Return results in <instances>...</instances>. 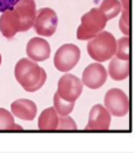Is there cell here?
<instances>
[{
  "label": "cell",
  "instance_id": "1",
  "mask_svg": "<svg viewBox=\"0 0 134 153\" xmlns=\"http://www.w3.org/2000/svg\"><path fill=\"white\" fill-rule=\"evenodd\" d=\"M15 78L27 92H35L45 85L47 75L43 68L35 61L22 58L18 61L14 69Z\"/></svg>",
  "mask_w": 134,
  "mask_h": 153
},
{
  "label": "cell",
  "instance_id": "2",
  "mask_svg": "<svg viewBox=\"0 0 134 153\" xmlns=\"http://www.w3.org/2000/svg\"><path fill=\"white\" fill-rule=\"evenodd\" d=\"M117 40L112 33L102 31L87 43V52L94 61L105 62L110 60L116 52Z\"/></svg>",
  "mask_w": 134,
  "mask_h": 153
},
{
  "label": "cell",
  "instance_id": "3",
  "mask_svg": "<svg viewBox=\"0 0 134 153\" xmlns=\"http://www.w3.org/2000/svg\"><path fill=\"white\" fill-rule=\"evenodd\" d=\"M107 18L99 7H94L81 18L77 30V38L81 41L91 40L101 32L107 24Z\"/></svg>",
  "mask_w": 134,
  "mask_h": 153
},
{
  "label": "cell",
  "instance_id": "4",
  "mask_svg": "<svg viewBox=\"0 0 134 153\" xmlns=\"http://www.w3.org/2000/svg\"><path fill=\"white\" fill-rule=\"evenodd\" d=\"M80 58L81 50L79 47L74 44L67 43L57 50L53 57V65L58 71L67 73L77 65Z\"/></svg>",
  "mask_w": 134,
  "mask_h": 153
},
{
  "label": "cell",
  "instance_id": "5",
  "mask_svg": "<svg viewBox=\"0 0 134 153\" xmlns=\"http://www.w3.org/2000/svg\"><path fill=\"white\" fill-rule=\"evenodd\" d=\"M105 106L114 117H124L129 111V100L125 93L120 89H110L105 96Z\"/></svg>",
  "mask_w": 134,
  "mask_h": 153
},
{
  "label": "cell",
  "instance_id": "6",
  "mask_svg": "<svg viewBox=\"0 0 134 153\" xmlns=\"http://www.w3.org/2000/svg\"><path fill=\"white\" fill-rule=\"evenodd\" d=\"M58 21L55 11L50 7H43L36 12L33 27L40 36H51L56 32Z\"/></svg>",
  "mask_w": 134,
  "mask_h": 153
},
{
  "label": "cell",
  "instance_id": "7",
  "mask_svg": "<svg viewBox=\"0 0 134 153\" xmlns=\"http://www.w3.org/2000/svg\"><path fill=\"white\" fill-rule=\"evenodd\" d=\"M83 84L79 78L72 74H65L58 82L57 93L60 98L67 102H76L81 96Z\"/></svg>",
  "mask_w": 134,
  "mask_h": 153
},
{
  "label": "cell",
  "instance_id": "8",
  "mask_svg": "<svg viewBox=\"0 0 134 153\" xmlns=\"http://www.w3.org/2000/svg\"><path fill=\"white\" fill-rule=\"evenodd\" d=\"M107 76L108 73L103 65L92 63L84 70L81 82L89 89H97L101 88L105 84Z\"/></svg>",
  "mask_w": 134,
  "mask_h": 153
},
{
  "label": "cell",
  "instance_id": "9",
  "mask_svg": "<svg viewBox=\"0 0 134 153\" xmlns=\"http://www.w3.org/2000/svg\"><path fill=\"white\" fill-rule=\"evenodd\" d=\"M111 114L101 104H95L90 111L86 131H107L110 128Z\"/></svg>",
  "mask_w": 134,
  "mask_h": 153
},
{
  "label": "cell",
  "instance_id": "10",
  "mask_svg": "<svg viewBox=\"0 0 134 153\" xmlns=\"http://www.w3.org/2000/svg\"><path fill=\"white\" fill-rule=\"evenodd\" d=\"M13 8L21 20V32H26L31 28L36 15L35 0H20Z\"/></svg>",
  "mask_w": 134,
  "mask_h": 153
},
{
  "label": "cell",
  "instance_id": "11",
  "mask_svg": "<svg viewBox=\"0 0 134 153\" xmlns=\"http://www.w3.org/2000/svg\"><path fill=\"white\" fill-rule=\"evenodd\" d=\"M0 31L7 39H12L18 32H21V20L14 8L4 11L2 13L0 17Z\"/></svg>",
  "mask_w": 134,
  "mask_h": 153
},
{
  "label": "cell",
  "instance_id": "12",
  "mask_svg": "<svg viewBox=\"0 0 134 153\" xmlns=\"http://www.w3.org/2000/svg\"><path fill=\"white\" fill-rule=\"evenodd\" d=\"M51 49L49 42L40 37H33L26 45L27 56L33 61L42 62L50 56Z\"/></svg>",
  "mask_w": 134,
  "mask_h": 153
},
{
  "label": "cell",
  "instance_id": "13",
  "mask_svg": "<svg viewBox=\"0 0 134 153\" xmlns=\"http://www.w3.org/2000/svg\"><path fill=\"white\" fill-rule=\"evenodd\" d=\"M12 114L24 121H32L37 114V107L33 101L27 99H20L11 104Z\"/></svg>",
  "mask_w": 134,
  "mask_h": 153
},
{
  "label": "cell",
  "instance_id": "14",
  "mask_svg": "<svg viewBox=\"0 0 134 153\" xmlns=\"http://www.w3.org/2000/svg\"><path fill=\"white\" fill-rule=\"evenodd\" d=\"M109 64L108 73L112 79L122 81L129 75V61H122L117 57H112Z\"/></svg>",
  "mask_w": 134,
  "mask_h": 153
},
{
  "label": "cell",
  "instance_id": "15",
  "mask_svg": "<svg viewBox=\"0 0 134 153\" xmlns=\"http://www.w3.org/2000/svg\"><path fill=\"white\" fill-rule=\"evenodd\" d=\"M59 124V114L53 107L42 111L38 119V128L41 131H55Z\"/></svg>",
  "mask_w": 134,
  "mask_h": 153
},
{
  "label": "cell",
  "instance_id": "16",
  "mask_svg": "<svg viewBox=\"0 0 134 153\" xmlns=\"http://www.w3.org/2000/svg\"><path fill=\"white\" fill-rule=\"evenodd\" d=\"M23 128L15 123L13 115L5 108H0V130L1 131H16Z\"/></svg>",
  "mask_w": 134,
  "mask_h": 153
},
{
  "label": "cell",
  "instance_id": "17",
  "mask_svg": "<svg viewBox=\"0 0 134 153\" xmlns=\"http://www.w3.org/2000/svg\"><path fill=\"white\" fill-rule=\"evenodd\" d=\"M99 9L105 14L109 21L119 15L121 12V4L119 0H103L100 5Z\"/></svg>",
  "mask_w": 134,
  "mask_h": 153
},
{
  "label": "cell",
  "instance_id": "18",
  "mask_svg": "<svg viewBox=\"0 0 134 153\" xmlns=\"http://www.w3.org/2000/svg\"><path fill=\"white\" fill-rule=\"evenodd\" d=\"M75 106V102H67L60 98L58 93L54 94L53 96V108L59 114V116H66L72 112Z\"/></svg>",
  "mask_w": 134,
  "mask_h": 153
},
{
  "label": "cell",
  "instance_id": "19",
  "mask_svg": "<svg viewBox=\"0 0 134 153\" xmlns=\"http://www.w3.org/2000/svg\"><path fill=\"white\" fill-rule=\"evenodd\" d=\"M122 15L119 22V27L122 33L129 36V0H120Z\"/></svg>",
  "mask_w": 134,
  "mask_h": 153
},
{
  "label": "cell",
  "instance_id": "20",
  "mask_svg": "<svg viewBox=\"0 0 134 153\" xmlns=\"http://www.w3.org/2000/svg\"><path fill=\"white\" fill-rule=\"evenodd\" d=\"M115 57L122 61H129V37L123 36L117 41Z\"/></svg>",
  "mask_w": 134,
  "mask_h": 153
},
{
  "label": "cell",
  "instance_id": "21",
  "mask_svg": "<svg viewBox=\"0 0 134 153\" xmlns=\"http://www.w3.org/2000/svg\"><path fill=\"white\" fill-rule=\"evenodd\" d=\"M78 126L72 117L66 116H59V124L57 130H77Z\"/></svg>",
  "mask_w": 134,
  "mask_h": 153
},
{
  "label": "cell",
  "instance_id": "22",
  "mask_svg": "<svg viewBox=\"0 0 134 153\" xmlns=\"http://www.w3.org/2000/svg\"><path fill=\"white\" fill-rule=\"evenodd\" d=\"M19 1L20 0H0V12L4 13V11L13 8Z\"/></svg>",
  "mask_w": 134,
  "mask_h": 153
},
{
  "label": "cell",
  "instance_id": "23",
  "mask_svg": "<svg viewBox=\"0 0 134 153\" xmlns=\"http://www.w3.org/2000/svg\"><path fill=\"white\" fill-rule=\"evenodd\" d=\"M2 64V56H1V54H0V65Z\"/></svg>",
  "mask_w": 134,
  "mask_h": 153
}]
</instances>
